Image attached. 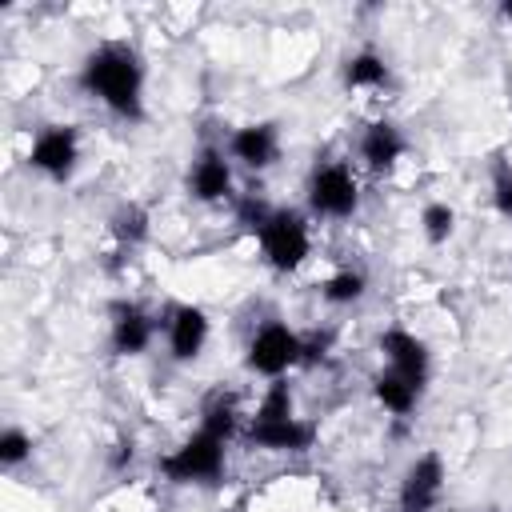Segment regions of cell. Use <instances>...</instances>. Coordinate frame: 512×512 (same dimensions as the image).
Listing matches in <instances>:
<instances>
[{"mask_svg": "<svg viewBox=\"0 0 512 512\" xmlns=\"http://www.w3.org/2000/svg\"><path fill=\"white\" fill-rule=\"evenodd\" d=\"M244 436H248L252 448H264V452H308L316 444V424L300 420V416H288V420H276V424H248Z\"/></svg>", "mask_w": 512, "mask_h": 512, "instance_id": "4fadbf2b", "label": "cell"}, {"mask_svg": "<svg viewBox=\"0 0 512 512\" xmlns=\"http://www.w3.org/2000/svg\"><path fill=\"white\" fill-rule=\"evenodd\" d=\"M492 204L500 216L512 220V164L504 156L492 160Z\"/></svg>", "mask_w": 512, "mask_h": 512, "instance_id": "603a6c76", "label": "cell"}, {"mask_svg": "<svg viewBox=\"0 0 512 512\" xmlns=\"http://www.w3.org/2000/svg\"><path fill=\"white\" fill-rule=\"evenodd\" d=\"M364 292H368V276H364L360 268H340V272H332V276L320 284V300H324V304H336V308L356 304Z\"/></svg>", "mask_w": 512, "mask_h": 512, "instance_id": "d6986e66", "label": "cell"}, {"mask_svg": "<svg viewBox=\"0 0 512 512\" xmlns=\"http://www.w3.org/2000/svg\"><path fill=\"white\" fill-rule=\"evenodd\" d=\"M404 152H408V140H404V132L392 120H372L360 132V160L372 172H392Z\"/></svg>", "mask_w": 512, "mask_h": 512, "instance_id": "5bb4252c", "label": "cell"}, {"mask_svg": "<svg viewBox=\"0 0 512 512\" xmlns=\"http://www.w3.org/2000/svg\"><path fill=\"white\" fill-rule=\"evenodd\" d=\"M160 476L172 484H216L224 476V440L196 428L168 456H160Z\"/></svg>", "mask_w": 512, "mask_h": 512, "instance_id": "3957f363", "label": "cell"}, {"mask_svg": "<svg viewBox=\"0 0 512 512\" xmlns=\"http://www.w3.org/2000/svg\"><path fill=\"white\" fill-rule=\"evenodd\" d=\"M292 364H300V336L280 320L256 328V336L248 340V352H244V368L256 376L280 380Z\"/></svg>", "mask_w": 512, "mask_h": 512, "instance_id": "5b68a950", "label": "cell"}, {"mask_svg": "<svg viewBox=\"0 0 512 512\" xmlns=\"http://www.w3.org/2000/svg\"><path fill=\"white\" fill-rule=\"evenodd\" d=\"M108 316H112L108 320V344H112L116 356H140V352H148V344L156 336V320L140 304L116 300Z\"/></svg>", "mask_w": 512, "mask_h": 512, "instance_id": "9c48e42d", "label": "cell"}, {"mask_svg": "<svg viewBox=\"0 0 512 512\" xmlns=\"http://www.w3.org/2000/svg\"><path fill=\"white\" fill-rule=\"evenodd\" d=\"M304 192H308V208L316 216H328V220H348L360 208V180L336 156H320L312 164Z\"/></svg>", "mask_w": 512, "mask_h": 512, "instance_id": "7a4b0ae2", "label": "cell"}, {"mask_svg": "<svg viewBox=\"0 0 512 512\" xmlns=\"http://www.w3.org/2000/svg\"><path fill=\"white\" fill-rule=\"evenodd\" d=\"M444 460L436 452H424L416 456L404 476H400V492H396V512H432L444 496Z\"/></svg>", "mask_w": 512, "mask_h": 512, "instance_id": "52a82bcc", "label": "cell"}, {"mask_svg": "<svg viewBox=\"0 0 512 512\" xmlns=\"http://www.w3.org/2000/svg\"><path fill=\"white\" fill-rule=\"evenodd\" d=\"M132 456H136V448H132V440H120V444L112 448V456H108V464H112L116 472H124V468L132 464Z\"/></svg>", "mask_w": 512, "mask_h": 512, "instance_id": "484cf974", "label": "cell"}, {"mask_svg": "<svg viewBox=\"0 0 512 512\" xmlns=\"http://www.w3.org/2000/svg\"><path fill=\"white\" fill-rule=\"evenodd\" d=\"M80 84L120 120H144V60L128 40L96 44L80 64Z\"/></svg>", "mask_w": 512, "mask_h": 512, "instance_id": "6da1fadb", "label": "cell"}, {"mask_svg": "<svg viewBox=\"0 0 512 512\" xmlns=\"http://www.w3.org/2000/svg\"><path fill=\"white\" fill-rule=\"evenodd\" d=\"M80 160V132L72 124H48L36 132L32 148H28V168H36L40 176L64 184L76 172Z\"/></svg>", "mask_w": 512, "mask_h": 512, "instance_id": "8992f818", "label": "cell"}, {"mask_svg": "<svg viewBox=\"0 0 512 512\" xmlns=\"http://www.w3.org/2000/svg\"><path fill=\"white\" fill-rule=\"evenodd\" d=\"M328 348H332V332H328V328H324V332H308V336H300V364H304V368L320 364V360L328 356Z\"/></svg>", "mask_w": 512, "mask_h": 512, "instance_id": "d4e9b609", "label": "cell"}, {"mask_svg": "<svg viewBox=\"0 0 512 512\" xmlns=\"http://www.w3.org/2000/svg\"><path fill=\"white\" fill-rule=\"evenodd\" d=\"M500 16H504V20H512V0H504V4H500Z\"/></svg>", "mask_w": 512, "mask_h": 512, "instance_id": "4316f807", "label": "cell"}, {"mask_svg": "<svg viewBox=\"0 0 512 512\" xmlns=\"http://www.w3.org/2000/svg\"><path fill=\"white\" fill-rule=\"evenodd\" d=\"M164 328H168V352L180 364L196 360L208 344V312L200 304H172Z\"/></svg>", "mask_w": 512, "mask_h": 512, "instance_id": "30bf717a", "label": "cell"}, {"mask_svg": "<svg viewBox=\"0 0 512 512\" xmlns=\"http://www.w3.org/2000/svg\"><path fill=\"white\" fill-rule=\"evenodd\" d=\"M420 232H424L428 244H444V240L456 232V212H452L444 200L424 204V212H420Z\"/></svg>", "mask_w": 512, "mask_h": 512, "instance_id": "44dd1931", "label": "cell"}, {"mask_svg": "<svg viewBox=\"0 0 512 512\" xmlns=\"http://www.w3.org/2000/svg\"><path fill=\"white\" fill-rule=\"evenodd\" d=\"M236 428H240V408H236V396L232 392H224V388H216V392H208L204 396V404H200V432H208V436H216V440H232L236 436Z\"/></svg>", "mask_w": 512, "mask_h": 512, "instance_id": "9a60e30c", "label": "cell"}, {"mask_svg": "<svg viewBox=\"0 0 512 512\" xmlns=\"http://www.w3.org/2000/svg\"><path fill=\"white\" fill-rule=\"evenodd\" d=\"M372 396H376V404H380L384 412H392V416H408V412L416 408V400H420V388L408 384L404 376H396L392 368H384V372L372 376Z\"/></svg>", "mask_w": 512, "mask_h": 512, "instance_id": "e0dca14e", "label": "cell"}, {"mask_svg": "<svg viewBox=\"0 0 512 512\" xmlns=\"http://www.w3.org/2000/svg\"><path fill=\"white\" fill-rule=\"evenodd\" d=\"M288 416H296V412H292V388H288V380L280 376V380H272L268 392L260 396L252 424H276V420H288Z\"/></svg>", "mask_w": 512, "mask_h": 512, "instance_id": "ffe728a7", "label": "cell"}, {"mask_svg": "<svg viewBox=\"0 0 512 512\" xmlns=\"http://www.w3.org/2000/svg\"><path fill=\"white\" fill-rule=\"evenodd\" d=\"M268 216H272V208H268L256 192H248V196L236 200V220H240L244 228H252V232H260V224H264Z\"/></svg>", "mask_w": 512, "mask_h": 512, "instance_id": "cb8c5ba5", "label": "cell"}, {"mask_svg": "<svg viewBox=\"0 0 512 512\" xmlns=\"http://www.w3.org/2000/svg\"><path fill=\"white\" fill-rule=\"evenodd\" d=\"M188 192L204 204L232 200V156H224L220 148H200L188 168Z\"/></svg>", "mask_w": 512, "mask_h": 512, "instance_id": "7c38bea8", "label": "cell"}, {"mask_svg": "<svg viewBox=\"0 0 512 512\" xmlns=\"http://www.w3.org/2000/svg\"><path fill=\"white\" fill-rule=\"evenodd\" d=\"M260 248L268 268L276 272H296L308 260V220L296 208H272V216L260 224Z\"/></svg>", "mask_w": 512, "mask_h": 512, "instance_id": "277c9868", "label": "cell"}, {"mask_svg": "<svg viewBox=\"0 0 512 512\" xmlns=\"http://www.w3.org/2000/svg\"><path fill=\"white\" fill-rule=\"evenodd\" d=\"M380 352H384V364L396 376H404L408 384H416L424 392L428 372H432V352H428V344L416 332H408V328H384L380 332Z\"/></svg>", "mask_w": 512, "mask_h": 512, "instance_id": "ba28073f", "label": "cell"}, {"mask_svg": "<svg viewBox=\"0 0 512 512\" xmlns=\"http://www.w3.org/2000/svg\"><path fill=\"white\" fill-rule=\"evenodd\" d=\"M112 236L124 244V248H136V244H144L148 240V224H152V216H148V208L144 204H120L116 212H112Z\"/></svg>", "mask_w": 512, "mask_h": 512, "instance_id": "ac0fdd59", "label": "cell"}, {"mask_svg": "<svg viewBox=\"0 0 512 512\" xmlns=\"http://www.w3.org/2000/svg\"><path fill=\"white\" fill-rule=\"evenodd\" d=\"M340 76H344V84H348V88H356V92H368V88H384V84L392 80V72H388V60H384L380 52H372V48H360V52H352V56L344 60Z\"/></svg>", "mask_w": 512, "mask_h": 512, "instance_id": "2e32d148", "label": "cell"}, {"mask_svg": "<svg viewBox=\"0 0 512 512\" xmlns=\"http://www.w3.org/2000/svg\"><path fill=\"white\" fill-rule=\"evenodd\" d=\"M228 156H232L236 164L252 168V172L272 168L276 156H280V128H276L272 120H256V124L236 128L232 140H228Z\"/></svg>", "mask_w": 512, "mask_h": 512, "instance_id": "8fae6325", "label": "cell"}, {"mask_svg": "<svg viewBox=\"0 0 512 512\" xmlns=\"http://www.w3.org/2000/svg\"><path fill=\"white\" fill-rule=\"evenodd\" d=\"M32 456V436L24 428H4L0 432V464L4 468H16Z\"/></svg>", "mask_w": 512, "mask_h": 512, "instance_id": "7402d4cb", "label": "cell"}]
</instances>
